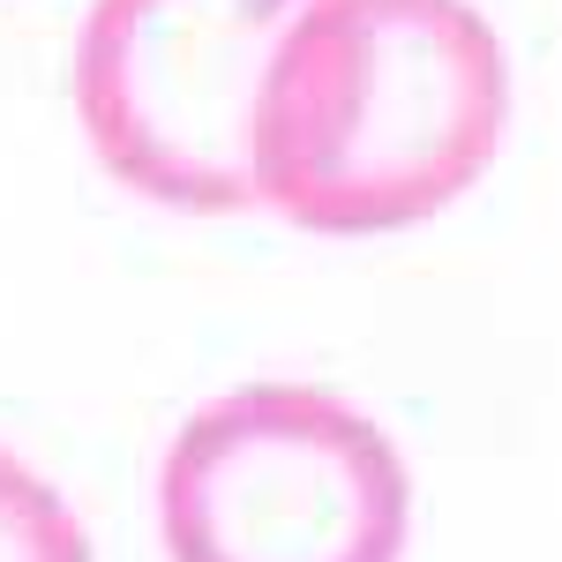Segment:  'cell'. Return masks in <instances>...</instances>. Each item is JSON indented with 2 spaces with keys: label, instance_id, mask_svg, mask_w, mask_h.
Returning a JSON list of instances; mask_svg holds the SVG:
<instances>
[{
  "label": "cell",
  "instance_id": "cell-1",
  "mask_svg": "<svg viewBox=\"0 0 562 562\" xmlns=\"http://www.w3.org/2000/svg\"><path fill=\"white\" fill-rule=\"evenodd\" d=\"M503 121L473 0H307L256 98V195L301 233H405L487 173Z\"/></svg>",
  "mask_w": 562,
  "mask_h": 562
},
{
  "label": "cell",
  "instance_id": "cell-2",
  "mask_svg": "<svg viewBox=\"0 0 562 562\" xmlns=\"http://www.w3.org/2000/svg\"><path fill=\"white\" fill-rule=\"evenodd\" d=\"M158 532L173 562H397L413 473L338 390L240 383L166 442Z\"/></svg>",
  "mask_w": 562,
  "mask_h": 562
},
{
  "label": "cell",
  "instance_id": "cell-3",
  "mask_svg": "<svg viewBox=\"0 0 562 562\" xmlns=\"http://www.w3.org/2000/svg\"><path fill=\"white\" fill-rule=\"evenodd\" d=\"M307 0H90L76 113L105 173L180 203H256V98Z\"/></svg>",
  "mask_w": 562,
  "mask_h": 562
},
{
  "label": "cell",
  "instance_id": "cell-4",
  "mask_svg": "<svg viewBox=\"0 0 562 562\" xmlns=\"http://www.w3.org/2000/svg\"><path fill=\"white\" fill-rule=\"evenodd\" d=\"M0 562H90V532L76 510L15 450H0Z\"/></svg>",
  "mask_w": 562,
  "mask_h": 562
}]
</instances>
